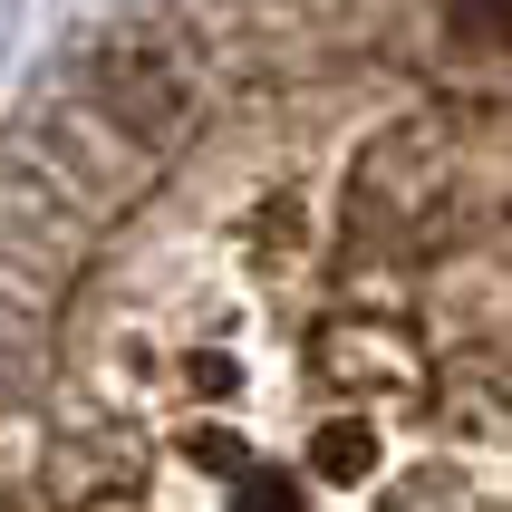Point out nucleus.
<instances>
[{
    "instance_id": "1",
    "label": "nucleus",
    "mask_w": 512,
    "mask_h": 512,
    "mask_svg": "<svg viewBox=\"0 0 512 512\" xmlns=\"http://www.w3.org/2000/svg\"><path fill=\"white\" fill-rule=\"evenodd\" d=\"M97 107H107L126 136H165V126H184V107H194V87H184V58H165V49L97 58Z\"/></svg>"
},
{
    "instance_id": "2",
    "label": "nucleus",
    "mask_w": 512,
    "mask_h": 512,
    "mask_svg": "<svg viewBox=\"0 0 512 512\" xmlns=\"http://www.w3.org/2000/svg\"><path fill=\"white\" fill-rule=\"evenodd\" d=\"M445 39L474 58H512V0H445Z\"/></svg>"
}]
</instances>
